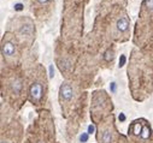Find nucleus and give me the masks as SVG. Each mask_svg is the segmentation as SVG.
<instances>
[{
  "instance_id": "15",
  "label": "nucleus",
  "mask_w": 153,
  "mask_h": 143,
  "mask_svg": "<svg viewBox=\"0 0 153 143\" xmlns=\"http://www.w3.org/2000/svg\"><path fill=\"white\" fill-rule=\"evenodd\" d=\"M53 75H54V74H53V66L51 65V66H50V77L52 78V77H53Z\"/></svg>"
},
{
  "instance_id": "8",
  "label": "nucleus",
  "mask_w": 153,
  "mask_h": 143,
  "mask_svg": "<svg viewBox=\"0 0 153 143\" xmlns=\"http://www.w3.org/2000/svg\"><path fill=\"white\" fill-rule=\"evenodd\" d=\"M148 136H149V129H148L147 126H145V128L142 129V132H141V137H142L143 139H146Z\"/></svg>"
},
{
  "instance_id": "7",
  "label": "nucleus",
  "mask_w": 153,
  "mask_h": 143,
  "mask_svg": "<svg viewBox=\"0 0 153 143\" xmlns=\"http://www.w3.org/2000/svg\"><path fill=\"white\" fill-rule=\"evenodd\" d=\"M133 132H134L135 135H141V132H142L141 125H140V124H135V125L133 126Z\"/></svg>"
},
{
  "instance_id": "11",
  "label": "nucleus",
  "mask_w": 153,
  "mask_h": 143,
  "mask_svg": "<svg viewBox=\"0 0 153 143\" xmlns=\"http://www.w3.org/2000/svg\"><path fill=\"white\" fill-rule=\"evenodd\" d=\"M126 63V55H122L121 59H120V66H123Z\"/></svg>"
},
{
  "instance_id": "17",
  "label": "nucleus",
  "mask_w": 153,
  "mask_h": 143,
  "mask_svg": "<svg viewBox=\"0 0 153 143\" xmlns=\"http://www.w3.org/2000/svg\"><path fill=\"white\" fill-rule=\"evenodd\" d=\"M120 119H121V120H124V119H126L124 114H121V116H120Z\"/></svg>"
},
{
  "instance_id": "13",
  "label": "nucleus",
  "mask_w": 153,
  "mask_h": 143,
  "mask_svg": "<svg viewBox=\"0 0 153 143\" xmlns=\"http://www.w3.org/2000/svg\"><path fill=\"white\" fill-rule=\"evenodd\" d=\"M110 88H111V91H112V93H114V91H116V83H111Z\"/></svg>"
},
{
  "instance_id": "1",
  "label": "nucleus",
  "mask_w": 153,
  "mask_h": 143,
  "mask_svg": "<svg viewBox=\"0 0 153 143\" xmlns=\"http://www.w3.org/2000/svg\"><path fill=\"white\" fill-rule=\"evenodd\" d=\"M42 96V86L40 83H34L30 87V97L33 101H39Z\"/></svg>"
},
{
  "instance_id": "2",
  "label": "nucleus",
  "mask_w": 153,
  "mask_h": 143,
  "mask_svg": "<svg viewBox=\"0 0 153 143\" xmlns=\"http://www.w3.org/2000/svg\"><path fill=\"white\" fill-rule=\"evenodd\" d=\"M72 96H74L72 88L68 83L62 84V87H60V99L65 100V101H69V100L72 99Z\"/></svg>"
},
{
  "instance_id": "14",
  "label": "nucleus",
  "mask_w": 153,
  "mask_h": 143,
  "mask_svg": "<svg viewBox=\"0 0 153 143\" xmlns=\"http://www.w3.org/2000/svg\"><path fill=\"white\" fill-rule=\"evenodd\" d=\"M23 9V5L22 4H17L16 6H15V10H17V11H21Z\"/></svg>"
},
{
  "instance_id": "10",
  "label": "nucleus",
  "mask_w": 153,
  "mask_h": 143,
  "mask_svg": "<svg viewBox=\"0 0 153 143\" xmlns=\"http://www.w3.org/2000/svg\"><path fill=\"white\" fill-rule=\"evenodd\" d=\"M112 58H113V55H112V53L110 54V51H107V52H106V54L104 55V59H105L106 61H110V60H112Z\"/></svg>"
},
{
  "instance_id": "19",
  "label": "nucleus",
  "mask_w": 153,
  "mask_h": 143,
  "mask_svg": "<svg viewBox=\"0 0 153 143\" xmlns=\"http://www.w3.org/2000/svg\"><path fill=\"white\" fill-rule=\"evenodd\" d=\"M1 143H6V142H5V141H1Z\"/></svg>"
},
{
  "instance_id": "5",
  "label": "nucleus",
  "mask_w": 153,
  "mask_h": 143,
  "mask_svg": "<svg viewBox=\"0 0 153 143\" xmlns=\"http://www.w3.org/2000/svg\"><path fill=\"white\" fill-rule=\"evenodd\" d=\"M101 139H102L104 143H108V142H111V131H110V130H105L104 133H102Z\"/></svg>"
},
{
  "instance_id": "18",
  "label": "nucleus",
  "mask_w": 153,
  "mask_h": 143,
  "mask_svg": "<svg viewBox=\"0 0 153 143\" xmlns=\"http://www.w3.org/2000/svg\"><path fill=\"white\" fill-rule=\"evenodd\" d=\"M39 1H40L41 4H45V3H47V1H48V0H39Z\"/></svg>"
},
{
  "instance_id": "3",
  "label": "nucleus",
  "mask_w": 153,
  "mask_h": 143,
  "mask_svg": "<svg viewBox=\"0 0 153 143\" xmlns=\"http://www.w3.org/2000/svg\"><path fill=\"white\" fill-rule=\"evenodd\" d=\"M15 52H16V48L11 42H5L3 45V54L7 55V57H11V55L15 54Z\"/></svg>"
},
{
  "instance_id": "9",
  "label": "nucleus",
  "mask_w": 153,
  "mask_h": 143,
  "mask_svg": "<svg viewBox=\"0 0 153 143\" xmlns=\"http://www.w3.org/2000/svg\"><path fill=\"white\" fill-rule=\"evenodd\" d=\"M22 32L23 34H30L31 32V27L30 25H24L22 28Z\"/></svg>"
},
{
  "instance_id": "16",
  "label": "nucleus",
  "mask_w": 153,
  "mask_h": 143,
  "mask_svg": "<svg viewBox=\"0 0 153 143\" xmlns=\"http://www.w3.org/2000/svg\"><path fill=\"white\" fill-rule=\"evenodd\" d=\"M88 132H89V133L94 132V126H93V125H89V128H88Z\"/></svg>"
},
{
  "instance_id": "6",
  "label": "nucleus",
  "mask_w": 153,
  "mask_h": 143,
  "mask_svg": "<svg viewBox=\"0 0 153 143\" xmlns=\"http://www.w3.org/2000/svg\"><path fill=\"white\" fill-rule=\"evenodd\" d=\"M12 90H13V93H21V90H22V83L19 81H15L12 83Z\"/></svg>"
},
{
  "instance_id": "12",
  "label": "nucleus",
  "mask_w": 153,
  "mask_h": 143,
  "mask_svg": "<svg viewBox=\"0 0 153 143\" xmlns=\"http://www.w3.org/2000/svg\"><path fill=\"white\" fill-rule=\"evenodd\" d=\"M87 139H88V135H87V133H82V135H81V141H82V142H86Z\"/></svg>"
},
{
  "instance_id": "4",
  "label": "nucleus",
  "mask_w": 153,
  "mask_h": 143,
  "mask_svg": "<svg viewBox=\"0 0 153 143\" xmlns=\"http://www.w3.org/2000/svg\"><path fill=\"white\" fill-rule=\"evenodd\" d=\"M128 27H129V22H128V19L126 17H122L121 19H118V22H117V29L120 31H126L128 29Z\"/></svg>"
}]
</instances>
